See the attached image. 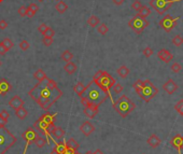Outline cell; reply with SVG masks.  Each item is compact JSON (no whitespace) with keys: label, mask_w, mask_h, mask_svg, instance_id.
<instances>
[{"label":"cell","mask_w":183,"mask_h":154,"mask_svg":"<svg viewBox=\"0 0 183 154\" xmlns=\"http://www.w3.org/2000/svg\"><path fill=\"white\" fill-rule=\"evenodd\" d=\"M28 95L41 109L46 111L63 96V90L57 86L54 80L46 78L44 80L39 81L31 88Z\"/></svg>","instance_id":"1"},{"label":"cell","mask_w":183,"mask_h":154,"mask_svg":"<svg viewBox=\"0 0 183 154\" xmlns=\"http://www.w3.org/2000/svg\"><path fill=\"white\" fill-rule=\"evenodd\" d=\"M108 98H109V96L92 80L86 86V90H84L82 96H81V103L83 105V107L89 103L99 107Z\"/></svg>","instance_id":"2"},{"label":"cell","mask_w":183,"mask_h":154,"mask_svg":"<svg viewBox=\"0 0 183 154\" xmlns=\"http://www.w3.org/2000/svg\"><path fill=\"white\" fill-rule=\"evenodd\" d=\"M134 90L137 92V94L140 96V98L143 99L146 103H149L151 99H153L159 93L157 87L151 82L150 80H137L133 84Z\"/></svg>","instance_id":"3"},{"label":"cell","mask_w":183,"mask_h":154,"mask_svg":"<svg viewBox=\"0 0 183 154\" xmlns=\"http://www.w3.org/2000/svg\"><path fill=\"white\" fill-rule=\"evenodd\" d=\"M93 81L109 96V98L111 99L112 103H113L114 101H113V99H112L111 94H110V90H111V88L113 87V85L116 83V81H115V79L113 77L110 73H108L107 71L98 70V71L94 74V77H93Z\"/></svg>","instance_id":"4"},{"label":"cell","mask_w":183,"mask_h":154,"mask_svg":"<svg viewBox=\"0 0 183 154\" xmlns=\"http://www.w3.org/2000/svg\"><path fill=\"white\" fill-rule=\"evenodd\" d=\"M113 109L121 115L122 117H126L130 114L135 109H136V105L134 101H132L126 95L121 96L116 101L113 103Z\"/></svg>","instance_id":"5"},{"label":"cell","mask_w":183,"mask_h":154,"mask_svg":"<svg viewBox=\"0 0 183 154\" xmlns=\"http://www.w3.org/2000/svg\"><path fill=\"white\" fill-rule=\"evenodd\" d=\"M16 137L8 128L0 127V154H6L16 142Z\"/></svg>","instance_id":"6"},{"label":"cell","mask_w":183,"mask_h":154,"mask_svg":"<svg viewBox=\"0 0 183 154\" xmlns=\"http://www.w3.org/2000/svg\"><path fill=\"white\" fill-rule=\"evenodd\" d=\"M181 0H150V7L154 9L159 15H163L172 7L173 3Z\"/></svg>","instance_id":"7"},{"label":"cell","mask_w":183,"mask_h":154,"mask_svg":"<svg viewBox=\"0 0 183 154\" xmlns=\"http://www.w3.org/2000/svg\"><path fill=\"white\" fill-rule=\"evenodd\" d=\"M35 130H37V132H39L40 134H42L43 135V137L46 138V140L50 142V138L52 137V135H53V130L54 127H55V125H51V124H47L46 122H44L43 120H41L39 117V119L37 120V121L33 123V126Z\"/></svg>","instance_id":"8"},{"label":"cell","mask_w":183,"mask_h":154,"mask_svg":"<svg viewBox=\"0 0 183 154\" xmlns=\"http://www.w3.org/2000/svg\"><path fill=\"white\" fill-rule=\"evenodd\" d=\"M128 26H129L130 29H133L137 35H140V33L149 26V22L146 17H142V16H140V15L136 14L129 22H128Z\"/></svg>","instance_id":"9"},{"label":"cell","mask_w":183,"mask_h":154,"mask_svg":"<svg viewBox=\"0 0 183 154\" xmlns=\"http://www.w3.org/2000/svg\"><path fill=\"white\" fill-rule=\"evenodd\" d=\"M38 136L39 135H38L37 130H35L33 127H28L23 133L22 137H23V139L25 140V149L23 151V154H26V151H27V149H28V147L30 146L33 142H35L36 138H37Z\"/></svg>","instance_id":"10"},{"label":"cell","mask_w":183,"mask_h":154,"mask_svg":"<svg viewBox=\"0 0 183 154\" xmlns=\"http://www.w3.org/2000/svg\"><path fill=\"white\" fill-rule=\"evenodd\" d=\"M178 20H179V17H172L171 15L167 14L159 21V26L162 27L166 33H170V31L175 28Z\"/></svg>","instance_id":"11"},{"label":"cell","mask_w":183,"mask_h":154,"mask_svg":"<svg viewBox=\"0 0 183 154\" xmlns=\"http://www.w3.org/2000/svg\"><path fill=\"white\" fill-rule=\"evenodd\" d=\"M98 109H99L98 106L93 105V103H89L84 106V110H83V112H84V114L86 115L89 119H94V117L98 114Z\"/></svg>","instance_id":"12"},{"label":"cell","mask_w":183,"mask_h":154,"mask_svg":"<svg viewBox=\"0 0 183 154\" xmlns=\"http://www.w3.org/2000/svg\"><path fill=\"white\" fill-rule=\"evenodd\" d=\"M170 143H171V146L178 151V153L181 154V150H183V136L177 134V135L171 138Z\"/></svg>","instance_id":"13"},{"label":"cell","mask_w":183,"mask_h":154,"mask_svg":"<svg viewBox=\"0 0 183 154\" xmlns=\"http://www.w3.org/2000/svg\"><path fill=\"white\" fill-rule=\"evenodd\" d=\"M163 90H164L168 95H172L173 93L177 92L178 84L172 80V79H169L167 82H165L164 84H163Z\"/></svg>","instance_id":"14"},{"label":"cell","mask_w":183,"mask_h":154,"mask_svg":"<svg viewBox=\"0 0 183 154\" xmlns=\"http://www.w3.org/2000/svg\"><path fill=\"white\" fill-rule=\"evenodd\" d=\"M157 57H159L160 60H163L164 63H166V64L170 63L171 60L173 59V55L166 49L159 50V51L157 52Z\"/></svg>","instance_id":"15"},{"label":"cell","mask_w":183,"mask_h":154,"mask_svg":"<svg viewBox=\"0 0 183 154\" xmlns=\"http://www.w3.org/2000/svg\"><path fill=\"white\" fill-rule=\"evenodd\" d=\"M80 130L83 135L86 136V137H89V136H91L92 134L95 132V126L93 125L91 122L85 121L84 123L80 126Z\"/></svg>","instance_id":"16"},{"label":"cell","mask_w":183,"mask_h":154,"mask_svg":"<svg viewBox=\"0 0 183 154\" xmlns=\"http://www.w3.org/2000/svg\"><path fill=\"white\" fill-rule=\"evenodd\" d=\"M11 90H12V85L7 81V79H1V80H0V95H1V96H4V95L8 94Z\"/></svg>","instance_id":"17"},{"label":"cell","mask_w":183,"mask_h":154,"mask_svg":"<svg viewBox=\"0 0 183 154\" xmlns=\"http://www.w3.org/2000/svg\"><path fill=\"white\" fill-rule=\"evenodd\" d=\"M9 105H10L11 108H13L14 110H16V109H19V108L23 107L24 101L20 96H14L10 101H9Z\"/></svg>","instance_id":"18"},{"label":"cell","mask_w":183,"mask_h":154,"mask_svg":"<svg viewBox=\"0 0 183 154\" xmlns=\"http://www.w3.org/2000/svg\"><path fill=\"white\" fill-rule=\"evenodd\" d=\"M146 142H148V144L151 147V148L155 149V148H157V147L159 146L160 142H162V140H160V138L157 135H155V134H152V135H151L150 137L148 138Z\"/></svg>","instance_id":"19"},{"label":"cell","mask_w":183,"mask_h":154,"mask_svg":"<svg viewBox=\"0 0 183 154\" xmlns=\"http://www.w3.org/2000/svg\"><path fill=\"white\" fill-rule=\"evenodd\" d=\"M56 115H57V113H53V114H52V113H50V112H46V113H44V114H42L41 117H40V119L43 120L44 122H46L47 124L53 125Z\"/></svg>","instance_id":"20"},{"label":"cell","mask_w":183,"mask_h":154,"mask_svg":"<svg viewBox=\"0 0 183 154\" xmlns=\"http://www.w3.org/2000/svg\"><path fill=\"white\" fill-rule=\"evenodd\" d=\"M67 146H66V142L62 141V142H55V147H54L53 151L56 152L57 154H63L66 151Z\"/></svg>","instance_id":"21"},{"label":"cell","mask_w":183,"mask_h":154,"mask_svg":"<svg viewBox=\"0 0 183 154\" xmlns=\"http://www.w3.org/2000/svg\"><path fill=\"white\" fill-rule=\"evenodd\" d=\"M86 90V86H85L84 84H83L82 82H78L76 85L73 86V92L76 93V95H78L79 97L82 96V94L84 93V90Z\"/></svg>","instance_id":"22"},{"label":"cell","mask_w":183,"mask_h":154,"mask_svg":"<svg viewBox=\"0 0 183 154\" xmlns=\"http://www.w3.org/2000/svg\"><path fill=\"white\" fill-rule=\"evenodd\" d=\"M55 9H56V11H57L58 13L63 14V13H65L67 10H68V6H67L66 2H64L63 0H59V1L56 3Z\"/></svg>","instance_id":"23"},{"label":"cell","mask_w":183,"mask_h":154,"mask_svg":"<svg viewBox=\"0 0 183 154\" xmlns=\"http://www.w3.org/2000/svg\"><path fill=\"white\" fill-rule=\"evenodd\" d=\"M76 65L74 64L73 62H69V63H66V65H65L64 67V70L67 72L68 74H73L74 72L76 71Z\"/></svg>","instance_id":"24"},{"label":"cell","mask_w":183,"mask_h":154,"mask_svg":"<svg viewBox=\"0 0 183 154\" xmlns=\"http://www.w3.org/2000/svg\"><path fill=\"white\" fill-rule=\"evenodd\" d=\"M66 146L68 149H71V150H73V151H78V149L80 148V144H79L78 142L76 141V139H73V138H70L69 140H67Z\"/></svg>","instance_id":"25"},{"label":"cell","mask_w":183,"mask_h":154,"mask_svg":"<svg viewBox=\"0 0 183 154\" xmlns=\"http://www.w3.org/2000/svg\"><path fill=\"white\" fill-rule=\"evenodd\" d=\"M116 72L122 79H125V78H127L128 77V74H129L130 71H129V69L125 66V65H123V66H121L119 69L116 70Z\"/></svg>","instance_id":"26"},{"label":"cell","mask_w":183,"mask_h":154,"mask_svg":"<svg viewBox=\"0 0 183 154\" xmlns=\"http://www.w3.org/2000/svg\"><path fill=\"white\" fill-rule=\"evenodd\" d=\"M99 24H100V20H99V17L96 16V15H92V16H89V20H87V25L91 27H97Z\"/></svg>","instance_id":"27"},{"label":"cell","mask_w":183,"mask_h":154,"mask_svg":"<svg viewBox=\"0 0 183 154\" xmlns=\"http://www.w3.org/2000/svg\"><path fill=\"white\" fill-rule=\"evenodd\" d=\"M15 115H16L20 120H24V119H26V117L28 115V111L25 109L24 107L19 108V109L15 110Z\"/></svg>","instance_id":"28"},{"label":"cell","mask_w":183,"mask_h":154,"mask_svg":"<svg viewBox=\"0 0 183 154\" xmlns=\"http://www.w3.org/2000/svg\"><path fill=\"white\" fill-rule=\"evenodd\" d=\"M35 143H36V146H37L38 148L41 149V148H43V147L46 146V143H49V141L46 140V137H41V136H38V137L36 138V140H35Z\"/></svg>","instance_id":"29"},{"label":"cell","mask_w":183,"mask_h":154,"mask_svg":"<svg viewBox=\"0 0 183 154\" xmlns=\"http://www.w3.org/2000/svg\"><path fill=\"white\" fill-rule=\"evenodd\" d=\"M150 14H151V8L148 6H142L141 9L138 11V15H140L142 17H146Z\"/></svg>","instance_id":"30"},{"label":"cell","mask_w":183,"mask_h":154,"mask_svg":"<svg viewBox=\"0 0 183 154\" xmlns=\"http://www.w3.org/2000/svg\"><path fill=\"white\" fill-rule=\"evenodd\" d=\"M60 58H62V60H64V62L69 63V62H71L72 58H73V54H72V52H70L69 50H66V51L63 52Z\"/></svg>","instance_id":"31"},{"label":"cell","mask_w":183,"mask_h":154,"mask_svg":"<svg viewBox=\"0 0 183 154\" xmlns=\"http://www.w3.org/2000/svg\"><path fill=\"white\" fill-rule=\"evenodd\" d=\"M33 78H35L36 80H38V82H39V81L44 80V79L47 78V77H46V72H44L43 70H42V69H38L37 71L33 73Z\"/></svg>","instance_id":"32"},{"label":"cell","mask_w":183,"mask_h":154,"mask_svg":"<svg viewBox=\"0 0 183 154\" xmlns=\"http://www.w3.org/2000/svg\"><path fill=\"white\" fill-rule=\"evenodd\" d=\"M52 134H53V136H55V138H57V139H62L65 136V130H63L62 127H56L55 126Z\"/></svg>","instance_id":"33"},{"label":"cell","mask_w":183,"mask_h":154,"mask_svg":"<svg viewBox=\"0 0 183 154\" xmlns=\"http://www.w3.org/2000/svg\"><path fill=\"white\" fill-rule=\"evenodd\" d=\"M97 31H98L100 35L105 36V35H107L108 31H109V27H108L107 24L102 23V24H99L98 26H97Z\"/></svg>","instance_id":"34"},{"label":"cell","mask_w":183,"mask_h":154,"mask_svg":"<svg viewBox=\"0 0 183 154\" xmlns=\"http://www.w3.org/2000/svg\"><path fill=\"white\" fill-rule=\"evenodd\" d=\"M172 44L177 47H180L183 44V37L181 35H177L172 38Z\"/></svg>","instance_id":"35"},{"label":"cell","mask_w":183,"mask_h":154,"mask_svg":"<svg viewBox=\"0 0 183 154\" xmlns=\"http://www.w3.org/2000/svg\"><path fill=\"white\" fill-rule=\"evenodd\" d=\"M1 43L3 44V46L6 47L8 51H10V50L14 46V43H13V41L10 39V38H4V39L1 41Z\"/></svg>","instance_id":"36"},{"label":"cell","mask_w":183,"mask_h":154,"mask_svg":"<svg viewBox=\"0 0 183 154\" xmlns=\"http://www.w3.org/2000/svg\"><path fill=\"white\" fill-rule=\"evenodd\" d=\"M175 110L179 113L180 115L183 117V99H180L177 103L175 105Z\"/></svg>","instance_id":"37"},{"label":"cell","mask_w":183,"mask_h":154,"mask_svg":"<svg viewBox=\"0 0 183 154\" xmlns=\"http://www.w3.org/2000/svg\"><path fill=\"white\" fill-rule=\"evenodd\" d=\"M170 69L172 70V72H175V73H179L180 71H181V69H182V66L179 64V63H173L172 65H171V67H170Z\"/></svg>","instance_id":"38"},{"label":"cell","mask_w":183,"mask_h":154,"mask_svg":"<svg viewBox=\"0 0 183 154\" xmlns=\"http://www.w3.org/2000/svg\"><path fill=\"white\" fill-rule=\"evenodd\" d=\"M20 47H21L22 51H27V50L30 47V43H29L27 40H22V41L20 42Z\"/></svg>","instance_id":"39"},{"label":"cell","mask_w":183,"mask_h":154,"mask_svg":"<svg viewBox=\"0 0 183 154\" xmlns=\"http://www.w3.org/2000/svg\"><path fill=\"white\" fill-rule=\"evenodd\" d=\"M55 36V30L51 27H47V29L46 30V33H43V37H49V38H53Z\"/></svg>","instance_id":"40"},{"label":"cell","mask_w":183,"mask_h":154,"mask_svg":"<svg viewBox=\"0 0 183 154\" xmlns=\"http://www.w3.org/2000/svg\"><path fill=\"white\" fill-rule=\"evenodd\" d=\"M142 54H143L144 56H146V58L151 57V56L153 55V50L151 49L150 46H146V49H143V51H142Z\"/></svg>","instance_id":"41"},{"label":"cell","mask_w":183,"mask_h":154,"mask_svg":"<svg viewBox=\"0 0 183 154\" xmlns=\"http://www.w3.org/2000/svg\"><path fill=\"white\" fill-rule=\"evenodd\" d=\"M141 7H142V3L140 2V0H135V1L132 3V9L135 11H137V12L141 9Z\"/></svg>","instance_id":"42"},{"label":"cell","mask_w":183,"mask_h":154,"mask_svg":"<svg viewBox=\"0 0 183 154\" xmlns=\"http://www.w3.org/2000/svg\"><path fill=\"white\" fill-rule=\"evenodd\" d=\"M54 42L53 38H49V37H43L42 38V43L43 45H46V46H50V45H52Z\"/></svg>","instance_id":"43"},{"label":"cell","mask_w":183,"mask_h":154,"mask_svg":"<svg viewBox=\"0 0 183 154\" xmlns=\"http://www.w3.org/2000/svg\"><path fill=\"white\" fill-rule=\"evenodd\" d=\"M122 90H123V86H122L121 83H115V84L113 85L114 94H120V93H122Z\"/></svg>","instance_id":"44"},{"label":"cell","mask_w":183,"mask_h":154,"mask_svg":"<svg viewBox=\"0 0 183 154\" xmlns=\"http://www.w3.org/2000/svg\"><path fill=\"white\" fill-rule=\"evenodd\" d=\"M26 12H27V7L26 6H21L17 9V13H19L21 16H26Z\"/></svg>","instance_id":"45"},{"label":"cell","mask_w":183,"mask_h":154,"mask_svg":"<svg viewBox=\"0 0 183 154\" xmlns=\"http://www.w3.org/2000/svg\"><path fill=\"white\" fill-rule=\"evenodd\" d=\"M47 27H49V26H47L46 24H41L39 27H38V31H39V33H41L42 35H43V33H46V30L47 29Z\"/></svg>","instance_id":"46"},{"label":"cell","mask_w":183,"mask_h":154,"mask_svg":"<svg viewBox=\"0 0 183 154\" xmlns=\"http://www.w3.org/2000/svg\"><path fill=\"white\" fill-rule=\"evenodd\" d=\"M0 117H3V119H6V120H9V117H10V113H9L7 110H2V111H0Z\"/></svg>","instance_id":"47"},{"label":"cell","mask_w":183,"mask_h":154,"mask_svg":"<svg viewBox=\"0 0 183 154\" xmlns=\"http://www.w3.org/2000/svg\"><path fill=\"white\" fill-rule=\"evenodd\" d=\"M28 8L30 9V10H33V12H36V13L39 11V6H38L37 3H30V4H29Z\"/></svg>","instance_id":"48"},{"label":"cell","mask_w":183,"mask_h":154,"mask_svg":"<svg viewBox=\"0 0 183 154\" xmlns=\"http://www.w3.org/2000/svg\"><path fill=\"white\" fill-rule=\"evenodd\" d=\"M8 23L7 21H4V20H0V30H4V29L8 27Z\"/></svg>","instance_id":"49"},{"label":"cell","mask_w":183,"mask_h":154,"mask_svg":"<svg viewBox=\"0 0 183 154\" xmlns=\"http://www.w3.org/2000/svg\"><path fill=\"white\" fill-rule=\"evenodd\" d=\"M7 52H8V50H7L6 47L3 46V44L0 42V56H4L7 54Z\"/></svg>","instance_id":"50"},{"label":"cell","mask_w":183,"mask_h":154,"mask_svg":"<svg viewBox=\"0 0 183 154\" xmlns=\"http://www.w3.org/2000/svg\"><path fill=\"white\" fill-rule=\"evenodd\" d=\"M36 14V12H33V10H30L29 8H27V12H26V17H29V19H31V17H33Z\"/></svg>","instance_id":"51"},{"label":"cell","mask_w":183,"mask_h":154,"mask_svg":"<svg viewBox=\"0 0 183 154\" xmlns=\"http://www.w3.org/2000/svg\"><path fill=\"white\" fill-rule=\"evenodd\" d=\"M7 123H8V120L3 119V117H0V127H6Z\"/></svg>","instance_id":"52"},{"label":"cell","mask_w":183,"mask_h":154,"mask_svg":"<svg viewBox=\"0 0 183 154\" xmlns=\"http://www.w3.org/2000/svg\"><path fill=\"white\" fill-rule=\"evenodd\" d=\"M112 2H113L115 6H122L125 2V0H112Z\"/></svg>","instance_id":"53"},{"label":"cell","mask_w":183,"mask_h":154,"mask_svg":"<svg viewBox=\"0 0 183 154\" xmlns=\"http://www.w3.org/2000/svg\"><path fill=\"white\" fill-rule=\"evenodd\" d=\"M63 154H76V151H73V150H71V149H68L67 148L66 149V151H65Z\"/></svg>","instance_id":"54"},{"label":"cell","mask_w":183,"mask_h":154,"mask_svg":"<svg viewBox=\"0 0 183 154\" xmlns=\"http://www.w3.org/2000/svg\"><path fill=\"white\" fill-rule=\"evenodd\" d=\"M94 154H103V152H102V151L100 150V149H97V150H96V151H95V152H94Z\"/></svg>","instance_id":"55"},{"label":"cell","mask_w":183,"mask_h":154,"mask_svg":"<svg viewBox=\"0 0 183 154\" xmlns=\"http://www.w3.org/2000/svg\"><path fill=\"white\" fill-rule=\"evenodd\" d=\"M85 154H94V152H91V151H87V152L85 153Z\"/></svg>","instance_id":"56"},{"label":"cell","mask_w":183,"mask_h":154,"mask_svg":"<svg viewBox=\"0 0 183 154\" xmlns=\"http://www.w3.org/2000/svg\"><path fill=\"white\" fill-rule=\"evenodd\" d=\"M50 154H57V153H56V152H54V151H52V152L50 153Z\"/></svg>","instance_id":"57"},{"label":"cell","mask_w":183,"mask_h":154,"mask_svg":"<svg viewBox=\"0 0 183 154\" xmlns=\"http://www.w3.org/2000/svg\"><path fill=\"white\" fill-rule=\"evenodd\" d=\"M37 1H38V2H43L44 0H37Z\"/></svg>","instance_id":"58"},{"label":"cell","mask_w":183,"mask_h":154,"mask_svg":"<svg viewBox=\"0 0 183 154\" xmlns=\"http://www.w3.org/2000/svg\"><path fill=\"white\" fill-rule=\"evenodd\" d=\"M1 65H2V63H1V60H0V67H1Z\"/></svg>","instance_id":"59"},{"label":"cell","mask_w":183,"mask_h":154,"mask_svg":"<svg viewBox=\"0 0 183 154\" xmlns=\"http://www.w3.org/2000/svg\"><path fill=\"white\" fill-rule=\"evenodd\" d=\"M76 154H79V153H76Z\"/></svg>","instance_id":"60"}]
</instances>
